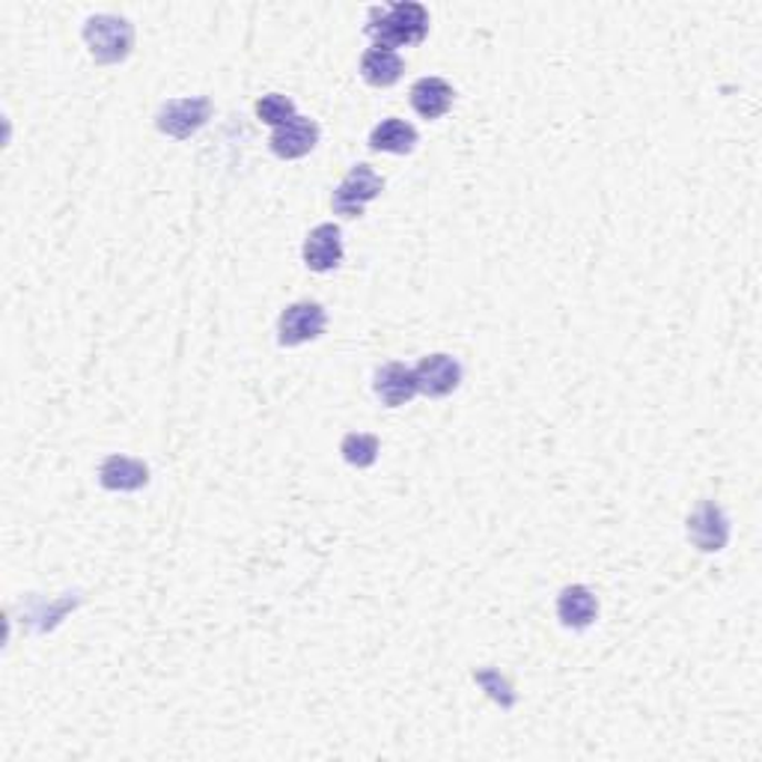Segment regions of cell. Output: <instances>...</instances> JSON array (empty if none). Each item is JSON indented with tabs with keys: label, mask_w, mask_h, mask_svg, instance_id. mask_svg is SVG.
I'll use <instances>...</instances> for the list:
<instances>
[{
	"label": "cell",
	"mask_w": 762,
	"mask_h": 762,
	"mask_svg": "<svg viewBox=\"0 0 762 762\" xmlns=\"http://www.w3.org/2000/svg\"><path fill=\"white\" fill-rule=\"evenodd\" d=\"M426 30H429V12L424 3H415V0H399L394 7L369 10L367 33L382 49L417 45L426 36Z\"/></svg>",
	"instance_id": "6da1fadb"
},
{
	"label": "cell",
	"mask_w": 762,
	"mask_h": 762,
	"mask_svg": "<svg viewBox=\"0 0 762 762\" xmlns=\"http://www.w3.org/2000/svg\"><path fill=\"white\" fill-rule=\"evenodd\" d=\"M84 42L98 63H119L132 54L135 28L119 15H93L84 24Z\"/></svg>",
	"instance_id": "7a4b0ae2"
},
{
	"label": "cell",
	"mask_w": 762,
	"mask_h": 762,
	"mask_svg": "<svg viewBox=\"0 0 762 762\" xmlns=\"http://www.w3.org/2000/svg\"><path fill=\"white\" fill-rule=\"evenodd\" d=\"M385 188V179L369 165H357L346 174V179L334 191V212L343 218H361L367 203H373Z\"/></svg>",
	"instance_id": "3957f363"
},
{
	"label": "cell",
	"mask_w": 762,
	"mask_h": 762,
	"mask_svg": "<svg viewBox=\"0 0 762 762\" xmlns=\"http://www.w3.org/2000/svg\"><path fill=\"white\" fill-rule=\"evenodd\" d=\"M328 325L325 307L316 301H299L280 313L278 322V340L280 346H301L310 340L322 337V331Z\"/></svg>",
	"instance_id": "277c9868"
},
{
	"label": "cell",
	"mask_w": 762,
	"mask_h": 762,
	"mask_svg": "<svg viewBox=\"0 0 762 762\" xmlns=\"http://www.w3.org/2000/svg\"><path fill=\"white\" fill-rule=\"evenodd\" d=\"M209 116H212V102L206 96L174 98V102L161 105V111L155 116V123H158V128H161L165 135L185 140V137H191L197 128H203Z\"/></svg>",
	"instance_id": "5b68a950"
},
{
	"label": "cell",
	"mask_w": 762,
	"mask_h": 762,
	"mask_svg": "<svg viewBox=\"0 0 762 762\" xmlns=\"http://www.w3.org/2000/svg\"><path fill=\"white\" fill-rule=\"evenodd\" d=\"M688 540L700 551H721L730 540V519L714 501H703L688 515Z\"/></svg>",
	"instance_id": "8992f818"
},
{
	"label": "cell",
	"mask_w": 762,
	"mask_h": 762,
	"mask_svg": "<svg viewBox=\"0 0 762 762\" xmlns=\"http://www.w3.org/2000/svg\"><path fill=\"white\" fill-rule=\"evenodd\" d=\"M417 394H426L438 399V396L453 394L459 382H462V364L453 355H429L415 367Z\"/></svg>",
	"instance_id": "52a82bcc"
},
{
	"label": "cell",
	"mask_w": 762,
	"mask_h": 762,
	"mask_svg": "<svg viewBox=\"0 0 762 762\" xmlns=\"http://www.w3.org/2000/svg\"><path fill=\"white\" fill-rule=\"evenodd\" d=\"M271 149L280 158H301L319 144V126L307 116H292L290 123H283L271 132Z\"/></svg>",
	"instance_id": "ba28073f"
},
{
	"label": "cell",
	"mask_w": 762,
	"mask_h": 762,
	"mask_svg": "<svg viewBox=\"0 0 762 762\" xmlns=\"http://www.w3.org/2000/svg\"><path fill=\"white\" fill-rule=\"evenodd\" d=\"M304 262L313 271H331L343 262V236L337 223H319L304 242Z\"/></svg>",
	"instance_id": "9c48e42d"
},
{
	"label": "cell",
	"mask_w": 762,
	"mask_h": 762,
	"mask_svg": "<svg viewBox=\"0 0 762 762\" xmlns=\"http://www.w3.org/2000/svg\"><path fill=\"white\" fill-rule=\"evenodd\" d=\"M98 483L105 486L107 492H137L149 483V468L140 459L107 456L98 468Z\"/></svg>",
	"instance_id": "30bf717a"
},
{
	"label": "cell",
	"mask_w": 762,
	"mask_h": 762,
	"mask_svg": "<svg viewBox=\"0 0 762 762\" xmlns=\"http://www.w3.org/2000/svg\"><path fill=\"white\" fill-rule=\"evenodd\" d=\"M376 394L390 408L411 403V396L417 394L415 369H408L406 364H385L376 373Z\"/></svg>",
	"instance_id": "8fae6325"
},
{
	"label": "cell",
	"mask_w": 762,
	"mask_h": 762,
	"mask_svg": "<svg viewBox=\"0 0 762 762\" xmlns=\"http://www.w3.org/2000/svg\"><path fill=\"white\" fill-rule=\"evenodd\" d=\"M453 105V87L447 84L445 77H420L411 87V107L424 119H438L445 116Z\"/></svg>",
	"instance_id": "7c38bea8"
},
{
	"label": "cell",
	"mask_w": 762,
	"mask_h": 762,
	"mask_svg": "<svg viewBox=\"0 0 762 762\" xmlns=\"http://www.w3.org/2000/svg\"><path fill=\"white\" fill-rule=\"evenodd\" d=\"M596 614H598V602L587 587L572 584V587H566L563 593H560L557 617H560V623H563V626L587 628V626H593Z\"/></svg>",
	"instance_id": "4fadbf2b"
},
{
	"label": "cell",
	"mask_w": 762,
	"mask_h": 762,
	"mask_svg": "<svg viewBox=\"0 0 762 762\" xmlns=\"http://www.w3.org/2000/svg\"><path fill=\"white\" fill-rule=\"evenodd\" d=\"M369 146H373L376 153H394V155L415 153L417 128L411 126V123H406V119H396V116H390V119H385V123H378V126L373 128Z\"/></svg>",
	"instance_id": "5bb4252c"
},
{
	"label": "cell",
	"mask_w": 762,
	"mask_h": 762,
	"mask_svg": "<svg viewBox=\"0 0 762 762\" xmlns=\"http://www.w3.org/2000/svg\"><path fill=\"white\" fill-rule=\"evenodd\" d=\"M361 75L367 77L373 87H390L403 77V58L394 49L373 45L361 60Z\"/></svg>",
	"instance_id": "9a60e30c"
},
{
	"label": "cell",
	"mask_w": 762,
	"mask_h": 762,
	"mask_svg": "<svg viewBox=\"0 0 762 762\" xmlns=\"http://www.w3.org/2000/svg\"><path fill=\"white\" fill-rule=\"evenodd\" d=\"M340 453H343V459L348 464H355V468H369L378 459V438L376 435L348 432L343 438V445H340Z\"/></svg>",
	"instance_id": "2e32d148"
},
{
	"label": "cell",
	"mask_w": 762,
	"mask_h": 762,
	"mask_svg": "<svg viewBox=\"0 0 762 762\" xmlns=\"http://www.w3.org/2000/svg\"><path fill=\"white\" fill-rule=\"evenodd\" d=\"M257 116H260L262 123L278 128L283 126V123H290L292 116H295V102H292L290 96L269 93V96H262L260 102H257Z\"/></svg>",
	"instance_id": "e0dca14e"
},
{
	"label": "cell",
	"mask_w": 762,
	"mask_h": 762,
	"mask_svg": "<svg viewBox=\"0 0 762 762\" xmlns=\"http://www.w3.org/2000/svg\"><path fill=\"white\" fill-rule=\"evenodd\" d=\"M473 679H477V682L489 691V697L498 700L503 709H510V706L515 703V695H512L510 682H507L498 670H480V674H473Z\"/></svg>",
	"instance_id": "ac0fdd59"
}]
</instances>
